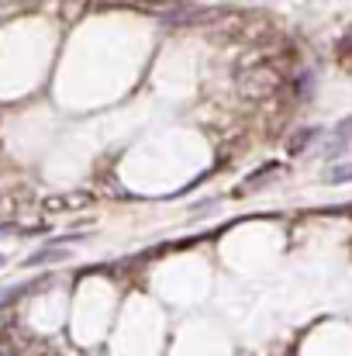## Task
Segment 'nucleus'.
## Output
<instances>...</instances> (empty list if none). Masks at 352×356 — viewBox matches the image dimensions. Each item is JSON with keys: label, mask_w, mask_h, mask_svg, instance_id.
Returning <instances> with one entry per match:
<instances>
[{"label": "nucleus", "mask_w": 352, "mask_h": 356, "mask_svg": "<svg viewBox=\"0 0 352 356\" xmlns=\"http://www.w3.org/2000/svg\"><path fill=\"white\" fill-rule=\"evenodd\" d=\"M66 256H69L66 249H59V245H49V249H38L35 256H28L24 263H28V266H42V263H56V259H66Z\"/></svg>", "instance_id": "nucleus-3"}, {"label": "nucleus", "mask_w": 352, "mask_h": 356, "mask_svg": "<svg viewBox=\"0 0 352 356\" xmlns=\"http://www.w3.org/2000/svg\"><path fill=\"white\" fill-rule=\"evenodd\" d=\"M0 266H3V256H0Z\"/></svg>", "instance_id": "nucleus-4"}, {"label": "nucleus", "mask_w": 352, "mask_h": 356, "mask_svg": "<svg viewBox=\"0 0 352 356\" xmlns=\"http://www.w3.org/2000/svg\"><path fill=\"white\" fill-rule=\"evenodd\" d=\"M80 204H87V194H62V197H49L45 201L49 211H66V208H80Z\"/></svg>", "instance_id": "nucleus-2"}, {"label": "nucleus", "mask_w": 352, "mask_h": 356, "mask_svg": "<svg viewBox=\"0 0 352 356\" xmlns=\"http://www.w3.org/2000/svg\"><path fill=\"white\" fill-rule=\"evenodd\" d=\"M0 356H3V353H0Z\"/></svg>", "instance_id": "nucleus-5"}, {"label": "nucleus", "mask_w": 352, "mask_h": 356, "mask_svg": "<svg viewBox=\"0 0 352 356\" xmlns=\"http://www.w3.org/2000/svg\"><path fill=\"white\" fill-rule=\"evenodd\" d=\"M276 83H280L276 70H249V73L242 76V87H245L252 97H266V94H273Z\"/></svg>", "instance_id": "nucleus-1"}]
</instances>
